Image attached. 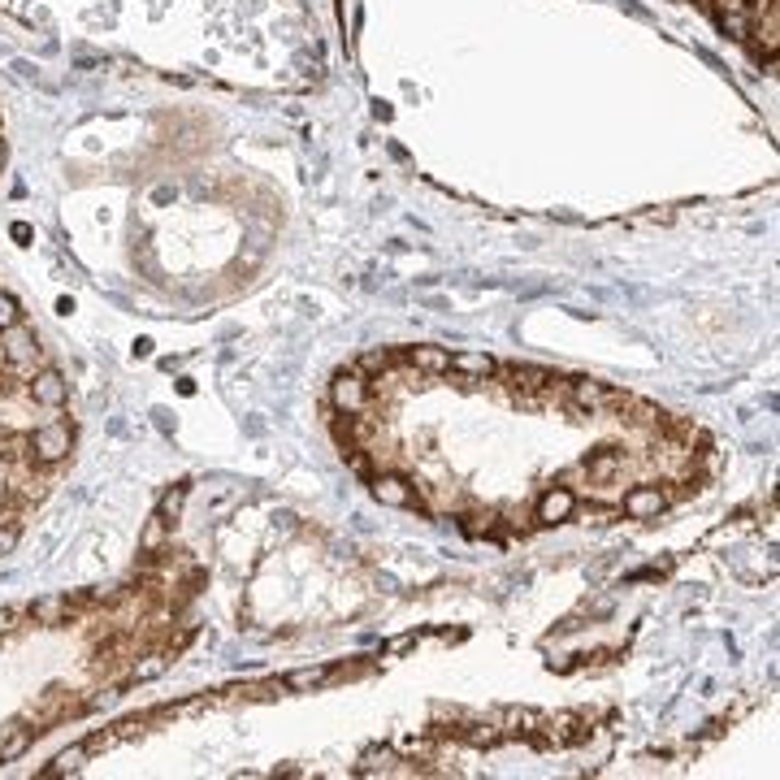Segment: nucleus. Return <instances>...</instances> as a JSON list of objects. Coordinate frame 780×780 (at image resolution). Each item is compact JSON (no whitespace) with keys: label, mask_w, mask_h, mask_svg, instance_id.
Listing matches in <instances>:
<instances>
[{"label":"nucleus","mask_w":780,"mask_h":780,"mask_svg":"<svg viewBox=\"0 0 780 780\" xmlns=\"http://www.w3.org/2000/svg\"><path fill=\"white\" fill-rule=\"evenodd\" d=\"M633 395L624 390L607 386V382H594V377H572L568 382V403L577 408L581 416H603V412H624V403Z\"/></svg>","instance_id":"1"},{"label":"nucleus","mask_w":780,"mask_h":780,"mask_svg":"<svg viewBox=\"0 0 780 780\" xmlns=\"http://www.w3.org/2000/svg\"><path fill=\"white\" fill-rule=\"evenodd\" d=\"M494 377H503V386L512 390L520 403H538L542 395H551L559 377L546 373V369H533V364H499Z\"/></svg>","instance_id":"2"},{"label":"nucleus","mask_w":780,"mask_h":780,"mask_svg":"<svg viewBox=\"0 0 780 780\" xmlns=\"http://www.w3.org/2000/svg\"><path fill=\"white\" fill-rule=\"evenodd\" d=\"M31 451H35V460L52 468V464H61L65 455L74 451V425L70 421H48V425H39L35 434H31Z\"/></svg>","instance_id":"3"},{"label":"nucleus","mask_w":780,"mask_h":780,"mask_svg":"<svg viewBox=\"0 0 780 780\" xmlns=\"http://www.w3.org/2000/svg\"><path fill=\"white\" fill-rule=\"evenodd\" d=\"M330 399H334V408L343 412V416H356V412H369V377H364L360 369H343L330 382Z\"/></svg>","instance_id":"4"},{"label":"nucleus","mask_w":780,"mask_h":780,"mask_svg":"<svg viewBox=\"0 0 780 780\" xmlns=\"http://www.w3.org/2000/svg\"><path fill=\"white\" fill-rule=\"evenodd\" d=\"M668 490L663 486H650V481H642V486H633L629 494L620 499V512L629 516V520H659L663 512H668Z\"/></svg>","instance_id":"5"},{"label":"nucleus","mask_w":780,"mask_h":780,"mask_svg":"<svg viewBox=\"0 0 780 780\" xmlns=\"http://www.w3.org/2000/svg\"><path fill=\"white\" fill-rule=\"evenodd\" d=\"M572 516H577V494L568 486H546L538 494V507H533V520H538V525H568Z\"/></svg>","instance_id":"6"},{"label":"nucleus","mask_w":780,"mask_h":780,"mask_svg":"<svg viewBox=\"0 0 780 780\" xmlns=\"http://www.w3.org/2000/svg\"><path fill=\"white\" fill-rule=\"evenodd\" d=\"M5 364L22 369L26 377H31L39 364V338H35V330H26L22 321L13 325V330H5Z\"/></svg>","instance_id":"7"},{"label":"nucleus","mask_w":780,"mask_h":780,"mask_svg":"<svg viewBox=\"0 0 780 780\" xmlns=\"http://www.w3.org/2000/svg\"><path fill=\"white\" fill-rule=\"evenodd\" d=\"M26 395H31L39 408H65V399H70V382H65L57 369H35L31 382H26Z\"/></svg>","instance_id":"8"},{"label":"nucleus","mask_w":780,"mask_h":780,"mask_svg":"<svg viewBox=\"0 0 780 780\" xmlns=\"http://www.w3.org/2000/svg\"><path fill=\"white\" fill-rule=\"evenodd\" d=\"M369 486H373V499L382 503V507H416V490H412L408 477H399V473H377Z\"/></svg>","instance_id":"9"},{"label":"nucleus","mask_w":780,"mask_h":780,"mask_svg":"<svg viewBox=\"0 0 780 780\" xmlns=\"http://www.w3.org/2000/svg\"><path fill=\"white\" fill-rule=\"evenodd\" d=\"M494 369H499V360L486 351H455L447 360V373H460L464 382H486V377H494Z\"/></svg>","instance_id":"10"},{"label":"nucleus","mask_w":780,"mask_h":780,"mask_svg":"<svg viewBox=\"0 0 780 780\" xmlns=\"http://www.w3.org/2000/svg\"><path fill=\"white\" fill-rule=\"evenodd\" d=\"M585 473H590L594 486H611V481L624 473V451H616V447H598L590 460H585Z\"/></svg>","instance_id":"11"},{"label":"nucleus","mask_w":780,"mask_h":780,"mask_svg":"<svg viewBox=\"0 0 780 780\" xmlns=\"http://www.w3.org/2000/svg\"><path fill=\"white\" fill-rule=\"evenodd\" d=\"M447 360H451L447 347H429V343L403 351V364L416 369V373H425V377H442V373H447Z\"/></svg>","instance_id":"12"},{"label":"nucleus","mask_w":780,"mask_h":780,"mask_svg":"<svg viewBox=\"0 0 780 780\" xmlns=\"http://www.w3.org/2000/svg\"><path fill=\"white\" fill-rule=\"evenodd\" d=\"M395 772H403L399 767V754L390 750V746H373V750H364L360 754V763H356V776H395Z\"/></svg>","instance_id":"13"},{"label":"nucleus","mask_w":780,"mask_h":780,"mask_svg":"<svg viewBox=\"0 0 780 780\" xmlns=\"http://www.w3.org/2000/svg\"><path fill=\"white\" fill-rule=\"evenodd\" d=\"M165 546H169V520L152 512V520L139 533V555H156V551H165Z\"/></svg>","instance_id":"14"},{"label":"nucleus","mask_w":780,"mask_h":780,"mask_svg":"<svg viewBox=\"0 0 780 780\" xmlns=\"http://www.w3.org/2000/svg\"><path fill=\"white\" fill-rule=\"evenodd\" d=\"M0 733H9L5 741H0V763H13V759H22L26 750H31V741H35V728H0Z\"/></svg>","instance_id":"15"},{"label":"nucleus","mask_w":780,"mask_h":780,"mask_svg":"<svg viewBox=\"0 0 780 780\" xmlns=\"http://www.w3.org/2000/svg\"><path fill=\"white\" fill-rule=\"evenodd\" d=\"M87 741H78V746H70V750H61L57 759H52L48 767H44V776H65V772H78V767L87 763Z\"/></svg>","instance_id":"16"},{"label":"nucleus","mask_w":780,"mask_h":780,"mask_svg":"<svg viewBox=\"0 0 780 780\" xmlns=\"http://www.w3.org/2000/svg\"><path fill=\"white\" fill-rule=\"evenodd\" d=\"M330 681H334L330 668H295L282 685H286V689H299V694H304V689H321V685H330Z\"/></svg>","instance_id":"17"},{"label":"nucleus","mask_w":780,"mask_h":780,"mask_svg":"<svg viewBox=\"0 0 780 780\" xmlns=\"http://www.w3.org/2000/svg\"><path fill=\"white\" fill-rule=\"evenodd\" d=\"M542 724V715L538 711H529V707H512V711H503V728H507V737H516V733H533V728Z\"/></svg>","instance_id":"18"},{"label":"nucleus","mask_w":780,"mask_h":780,"mask_svg":"<svg viewBox=\"0 0 780 780\" xmlns=\"http://www.w3.org/2000/svg\"><path fill=\"white\" fill-rule=\"evenodd\" d=\"M395 364H403V351H399V356H395V351H364L356 369H360L364 377H369V373H390Z\"/></svg>","instance_id":"19"},{"label":"nucleus","mask_w":780,"mask_h":780,"mask_svg":"<svg viewBox=\"0 0 780 780\" xmlns=\"http://www.w3.org/2000/svg\"><path fill=\"white\" fill-rule=\"evenodd\" d=\"M182 503H187V486H169L165 494H161V503H156V516H165L169 525L182 516Z\"/></svg>","instance_id":"20"},{"label":"nucleus","mask_w":780,"mask_h":780,"mask_svg":"<svg viewBox=\"0 0 780 780\" xmlns=\"http://www.w3.org/2000/svg\"><path fill=\"white\" fill-rule=\"evenodd\" d=\"M18 321H22V308H18V299L0 291V334H5V330H13V325H18Z\"/></svg>","instance_id":"21"},{"label":"nucleus","mask_w":780,"mask_h":780,"mask_svg":"<svg viewBox=\"0 0 780 780\" xmlns=\"http://www.w3.org/2000/svg\"><path fill=\"white\" fill-rule=\"evenodd\" d=\"M18 542H22V529L18 525H0V559L18 551Z\"/></svg>","instance_id":"22"},{"label":"nucleus","mask_w":780,"mask_h":780,"mask_svg":"<svg viewBox=\"0 0 780 780\" xmlns=\"http://www.w3.org/2000/svg\"><path fill=\"white\" fill-rule=\"evenodd\" d=\"M18 616H22V611H13V607H0V633H9L13 624H18Z\"/></svg>","instance_id":"23"},{"label":"nucleus","mask_w":780,"mask_h":780,"mask_svg":"<svg viewBox=\"0 0 780 780\" xmlns=\"http://www.w3.org/2000/svg\"><path fill=\"white\" fill-rule=\"evenodd\" d=\"M408 646H416V633H408V637H395V642H390L386 650H390V655H403V650H408Z\"/></svg>","instance_id":"24"}]
</instances>
